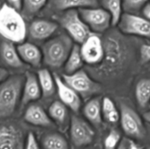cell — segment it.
<instances>
[{
  "instance_id": "1",
  "label": "cell",
  "mask_w": 150,
  "mask_h": 149,
  "mask_svg": "<svg viewBox=\"0 0 150 149\" xmlns=\"http://www.w3.org/2000/svg\"><path fill=\"white\" fill-rule=\"evenodd\" d=\"M0 35L7 41L21 43L26 36V26L20 12L7 4L0 8Z\"/></svg>"
},
{
  "instance_id": "2",
  "label": "cell",
  "mask_w": 150,
  "mask_h": 149,
  "mask_svg": "<svg viewBox=\"0 0 150 149\" xmlns=\"http://www.w3.org/2000/svg\"><path fill=\"white\" fill-rule=\"evenodd\" d=\"M24 75L15 74L0 83V119L14 113L21 99Z\"/></svg>"
},
{
  "instance_id": "3",
  "label": "cell",
  "mask_w": 150,
  "mask_h": 149,
  "mask_svg": "<svg viewBox=\"0 0 150 149\" xmlns=\"http://www.w3.org/2000/svg\"><path fill=\"white\" fill-rule=\"evenodd\" d=\"M70 36L64 34L47 41L42 48V61L51 68H59L65 63L73 47Z\"/></svg>"
},
{
  "instance_id": "4",
  "label": "cell",
  "mask_w": 150,
  "mask_h": 149,
  "mask_svg": "<svg viewBox=\"0 0 150 149\" xmlns=\"http://www.w3.org/2000/svg\"><path fill=\"white\" fill-rule=\"evenodd\" d=\"M58 21L70 34L71 39L82 44L91 34V30L83 22L78 10L73 9L63 12L58 18Z\"/></svg>"
},
{
  "instance_id": "5",
  "label": "cell",
  "mask_w": 150,
  "mask_h": 149,
  "mask_svg": "<svg viewBox=\"0 0 150 149\" xmlns=\"http://www.w3.org/2000/svg\"><path fill=\"white\" fill-rule=\"evenodd\" d=\"M62 80L83 99L91 97L102 90L100 84L91 78L84 70H80L70 74H63Z\"/></svg>"
},
{
  "instance_id": "6",
  "label": "cell",
  "mask_w": 150,
  "mask_h": 149,
  "mask_svg": "<svg viewBox=\"0 0 150 149\" xmlns=\"http://www.w3.org/2000/svg\"><path fill=\"white\" fill-rule=\"evenodd\" d=\"M82 20L95 33L105 32L112 25L111 16L100 7H86L78 10Z\"/></svg>"
},
{
  "instance_id": "7",
  "label": "cell",
  "mask_w": 150,
  "mask_h": 149,
  "mask_svg": "<svg viewBox=\"0 0 150 149\" xmlns=\"http://www.w3.org/2000/svg\"><path fill=\"white\" fill-rule=\"evenodd\" d=\"M120 121L124 132L132 138L142 139L146 134L144 126L139 114L130 106L121 103Z\"/></svg>"
},
{
  "instance_id": "8",
  "label": "cell",
  "mask_w": 150,
  "mask_h": 149,
  "mask_svg": "<svg viewBox=\"0 0 150 149\" xmlns=\"http://www.w3.org/2000/svg\"><path fill=\"white\" fill-rule=\"evenodd\" d=\"M122 33L150 39V20L132 13H122L118 23Z\"/></svg>"
},
{
  "instance_id": "9",
  "label": "cell",
  "mask_w": 150,
  "mask_h": 149,
  "mask_svg": "<svg viewBox=\"0 0 150 149\" xmlns=\"http://www.w3.org/2000/svg\"><path fill=\"white\" fill-rule=\"evenodd\" d=\"M80 47L83 62L90 65L98 64L103 61L105 47L96 34H91Z\"/></svg>"
},
{
  "instance_id": "10",
  "label": "cell",
  "mask_w": 150,
  "mask_h": 149,
  "mask_svg": "<svg viewBox=\"0 0 150 149\" xmlns=\"http://www.w3.org/2000/svg\"><path fill=\"white\" fill-rule=\"evenodd\" d=\"M70 138L77 147L90 144L95 137V131L90 125L81 118L73 115L70 119Z\"/></svg>"
},
{
  "instance_id": "11",
  "label": "cell",
  "mask_w": 150,
  "mask_h": 149,
  "mask_svg": "<svg viewBox=\"0 0 150 149\" xmlns=\"http://www.w3.org/2000/svg\"><path fill=\"white\" fill-rule=\"evenodd\" d=\"M54 77L57 86V93L61 102L73 112H79L81 106V96L72 88L67 86L62 78L57 75V74H54Z\"/></svg>"
},
{
  "instance_id": "12",
  "label": "cell",
  "mask_w": 150,
  "mask_h": 149,
  "mask_svg": "<svg viewBox=\"0 0 150 149\" xmlns=\"http://www.w3.org/2000/svg\"><path fill=\"white\" fill-rule=\"evenodd\" d=\"M23 136L13 125L0 126V149H23Z\"/></svg>"
},
{
  "instance_id": "13",
  "label": "cell",
  "mask_w": 150,
  "mask_h": 149,
  "mask_svg": "<svg viewBox=\"0 0 150 149\" xmlns=\"http://www.w3.org/2000/svg\"><path fill=\"white\" fill-rule=\"evenodd\" d=\"M42 96L39 81L36 74L31 72H26L24 75V83L22 89L21 102L26 105L32 102L38 100Z\"/></svg>"
},
{
  "instance_id": "14",
  "label": "cell",
  "mask_w": 150,
  "mask_h": 149,
  "mask_svg": "<svg viewBox=\"0 0 150 149\" xmlns=\"http://www.w3.org/2000/svg\"><path fill=\"white\" fill-rule=\"evenodd\" d=\"M58 29V25L54 21L45 19H37L30 23L28 33L32 39L44 40L49 38Z\"/></svg>"
},
{
  "instance_id": "15",
  "label": "cell",
  "mask_w": 150,
  "mask_h": 149,
  "mask_svg": "<svg viewBox=\"0 0 150 149\" xmlns=\"http://www.w3.org/2000/svg\"><path fill=\"white\" fill-rule=\"evenodd\" d=\"M23 118L25 121L32 125L37 127H49L54 126V122L48 114L40 105H29L25 111Z\"/></svg>"
},
{
  "instance_id": "16",
  "label": "cell",
  "mask_w": 150,
  "mask_h": 149,
  "mask_svg": "<svg viewBox=\"0 0 150 149\" xmlns=\"http://www.w3.org/2000/svg\"><path fill=\"white\" fill-rule=\"evenodd\" d=\"M19 56L23 63L34 67L40 66L42 61V51L31 42H21L16 47Z\"/></svg>"
},
{
  "instance_id": "17",
  "label": "cell",
  "mask_w": 150,
  "mask_h": 149,
  "mask_svg": "<svg viewBox=\"0 0 150 149\" xmlns=\"http://www.w3.org/2000/svg\"><path fill=\"white\" fill-rule=\"evenodd\" d=\"M48 4L53 10L64 12L73 9L96 7L99 1L98 0H48Z\"/></svg>"
},
{
  "instance_id": "18",
  "label": "cell",
  "mask_w": 150,
  "mask_h": 149,
  "mask_svg": "<svg viewBox=\"0 0 150 149\" xmlns=\"http://www.w3.org/2000/svg\"><path fill=\"white\" fill-rule=\"evenodd\" d=\"M1 55L4 62L13 68H20L24 64L19 56L14 43L10 41L2 42L1 45Z\"/></svg>"
},
{
  "instance_id": "19",
  "label": "cell",
  "mask_w": 150,
  "mask_h": 149,
  "mask_svg": "<svg viewBox=\"0 0 150 149\" xmlns=\"http://www.w3.org/2000/svg\"><path fill=\"white\" fill-rule=\"evenodd\" d=\"M37 77L42 96L45 98L52 96L57 91L54 74H51L48 69H40L38 70Z\"/></svg>"
},
{
  "instance_id": "20",
  "label": "cell",
  "mask_w": 150,
  "mask_h": 149,
  "mask_svg": "<svg viewBox=\"0 0 150 149\" xmlns=\"http://www.w3.org/2000/svg\"><path fill=\"white\" fill-rule=\"evenodd\" d=\"M85 117L95 125H99L102 121L101 101L100 98H93L86 102L83 108Z\"/></svg>"
},
{
  "instance_id": "21",
  "label": "cell",
  "mask_w": 150,
  "mask_h": 149,
  "mask_svg": "<svg viewBox=\"0 0 150 149\" xmlns=\"http://www.w3.org/2000/svg\"><path fill=\"white\" fill-rule=\"evenodd\" d=\"M83 63L84 62L81 54L80 47L78 45H74L64 64L65 74H73L81 70Z\"/></svg>"
},
{
  "instance_id": "22",
  "label": "cell",
  "mask_w": 150,
  "mask_h": 149,
  "mask_svg": "<svg viewBox=\"0 0 150 149\" xmlns=\"http://www.w3.org/2000/svg\"><path fill=\"white\" fill-rule=\"evenodd\" d=\"M48 115L53 122L64 127L68 120V110L61 101H54L48 108Z\"/></svg>"
},
{
  "instance_id": "23",
  "label": "cell",
  "mask_w": 150,
  "mask_h": 149,
  "mask_svg": "<svg viewBox=\"0 0 150 149\" xmlns=\"http://www.w3.org/2000/svg\"><path fill=\"white\" fill-rule=\"evenodd\" d=\"M136 98L139 106L144 108L150 102V79L139 80L136 86Z\"/></svg>"
},
{
  "instance_id": "24",
  "label": "cell",
  "mask_w": 150,
  "mask_h": 149,
  "mask_svg": "<svg viewBox=\"0 0 150 149\" xmlns=\"http://www.w3.org/2000/svg\"><path fill=\"white\" fill-rule=\"evenodd\" d=\"M101 4L111 15L113 26L118 24L122 15V0H101Z\"/></svg>"
},
{
  "instance_id": "25",
  "label": "cell",
  "mask_w": 150,
  "mask_h": 149,
  "mask_svg": "<svg viewBox=\"0 0 150 149\" xmlns=\"http://www.w3.org/2000/svg\"><path fill=\"white\" fill-rule=\"evenodd\" d=\"M102 115L108 122L115 124L120 121V111L117 109L114 102L109 97H104L101 102Z\"/></svg>"
},
{
  "instance_id": "26",
  "label": "cell",
  "mask_w": 150,
  "mask_h": 149,
  "mask_svg": "<svg viewBox=\"0 0 150 149\" xmlns=\"http://www.w3.org/2000/svg\"><path fill=\"white\" fill-rule=\"evenodd\" d=\"M42 145L45 149H69L67 140L58 133L46 134L42 139Z\"/></svg>"
},
{
  "instance_id": "27",
  "label": "cell",
  "mask_w": 150,
  "mask_h": 149,
  "mask_svg": "<svg viewBox=\"0 0 150 149\" xmlns=\"http://www.w3.org/2000/svg\"><path fill=\"white\" fill-rule=\"evenodd\" d=\"M48 2V0H23L22 13L26 17H32L38 14Z\"/></svg>"
},
{
  "instance_id": "28",
  "label": "cell",
  "mask_w": 150,
  "mask_h": 149,
  "mask_svg": "<svg viewBox=\"0 0 150 149\" xmlns=\"http://www.w3.org/2000/svg\"><path fill=\"white\" fill-rule=\"evenodd\" d=\"M149 1V0H122V9L125 13L134 14Z\"/></svg>"
},
{
  "instance_id": "29",
  "label": "cell",
  "mask_w": 150,
  "mask_h": 149,
  "mask_svg": "<svg viewBox=\"0 0 150 149\" xmlns=\"http://www.w3.org/2000/svg\"><path fill=\"white\" fill-rule=\"evenodd\" d=\"M121 142V134L117 130L112 129L104 140V148L117 149Z\"/></svg>"
},
{
  "instance_id": "30",
  "label": "cell",
  "mask_w": 150,
  "mask_h": 149,
  "mask_svg": "<svg viewBox=\"0 0 150 149\" xmlns=\"http://www.w3.org/2000/svg\"><path fill=\"white\" fill-rule=\"evenodd\" d=\"M140 58L143 64L150 61V45L144 44L141 47Z\"/></svg>"
},
{
  "instance_id": "31",
  "label": "cell",
  "mask_w": 150,
  "mask_h": 149,
  "mask_svg": "<svg viewBox=\"0 0 150 149\" xmlns=\"http://www.w3.org/2000/svg\"><path fill=\"white\" fill-rule=\"evenodd\" d=\"M24 149H40L36 137L32 132H30L28 134Z\"/></svg>"
},
{
  "instance_id": "32",
  "label": "cell",
  "mask_w": 150,
  "mask_h": 149,
  "mask_svg": "<svg viewBox=\"0 0 150 149\" xmlns=\"http://www.w3.org/2000/svg\"><path fill=\"white\" fill-rule=\"evenodd\" d=\"M7 2V5L13 8L17 11L21 12L22 9V3L23 0H6Z\"/></svg>"
},
{
  "instance_id": "33",
  "label": "cell",
  "mask_w": 150,
  "mask_h": 149,
  "mask_svg": "<svg viewBox=\"0 0 150 149\" xmlns=\"http://www.w3.org/2000/svg\"><path fill=\"white\" fill-rule=\"evenodd\" d=\"M142 11L143 17L150 20V2H148L144 6L143 8L142 9Z\"/></svg>"
},
{
  "instance_id": "34",
  "label": "cell",
  "mask_w": 150,
  "mask_h": 149,
  "mask_svg": "<svg viewBox=\"0 0 150 149\" xmlns=\"http://www.w3.org/2000/svg\"><path fill=\"white\" fill-rule=\"evenodd\" d=\"M9 77V73L7 70L4 68L0 67V83L6 80Z\"/></svg>"
},
{
  "instance_id": "35",
  "label": "cell",
  "mask_w": 150,
  "mask_h": 149,
  "mask_svg": "<svg viewBox=\"0 0 150 149\" xmlns=\"http://www.w3.org/2000/svg\"><path fill=\"white\" fill-rule=\"evenodd\" d=\"M128 144L129 143H127V140H122L120 143L117 149H128Z\"/></svg>"
},
{
  "instance_id": "36",
  "label": "cell",
  "mask_w": 150,
  "mask_h": 149,
  "mask_svg": "<svg viewBox=\"0 0 150 149\" xmlns=\"http://www.w3.org/2000/svg\"><path fill=\"white\" fill-rule=\"evenodd\" d=\"M128 149H142L140 147L138 146L133 141H130L128 144Z\"/></svg>"
},
{
  "instance_id": "37",
  "label": "cell",
  "mask_w": 150,
  "mask_h": 149,
  "mask_svg": "<svg viewBox=\"0 0 150 149\" xmlns=\"http://www.w3.org/2000/svg\"><path fill=\"white\" fill-rule=\"evenodd\" d=\"M144 118L150 124V111H148L144 114Z\"/></svg>"
},
{
  "instance_id": "38",
  "label": "cell",
  "mask_w": 150,
  "mask_h": 149,
  "mask_svg": "<svg viewBox=\"0 0 150 149\" xmlns=\"http://www.w3.org/2000/svg\"><path fill=\"white\" fill-rule=\"evenodd\" d=\"M1 6H2V5H1V1H0V8H1Z\"/></svg>"
},
{
  "instance_id": "39",
  "label": "cell",
  "mask_w": 150,
  "mask_h": 149,
  "mask_svg": "<svg viewBox=\"0 0 150 149\" xmlns=\"http://www.w3.org/2000/svg\"><path fill=\"white\" fill-rule=\"evenodd\" d=\"M149 149H150V148H149Z\"/></svg>"
}]
</instances>
